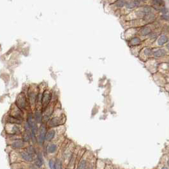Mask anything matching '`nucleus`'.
I'll list each match as a JSON object with an SVG mask.
<instances>
[{
	"instance_id": "obj_20",
	"label": "nucleus",
	"mask_w": 169,
	"mask_h": 169,
	"mask_svg": "<svg viewBox=\"0 0 169 169\" xmlns=\"http://www.w3.org/2000/svg\"><path fill=\"white\" fill-rule=\"evenodd\" d=\"M49 167L51 169H55V162L52 160H51L49 161Z\"/></svg>"
},
{
	"instance_id": "obj_10",
	"label": "nucleus",
	"mask_w": 169,
	"mask_h": 169,
	"mask_svg": "<svg viewBox=\"0 0 169 169\" xmlns=\"http://www.w3.org/2000/svg\"><path fill=\"white\" fill-rule=\"evenodd\" d=\"M56 149H57V146L54 144H49L47 146V150L48 153H55Z\"/></svg>"
},
{
	"instance_id": "obj_5",
	"label": "nucleus",
	"mask_w": 169,
	"mask_h": 169,
	"mask_svg": "<svg viewBox=\"0 0 169 169\" xmlns=\"http://www.w3.org/2000/svg\"><path fill=\"white\" fill-rule=\"evenodd\" d=\"M20 156L22 158L25 160L26 161L28 162H31L33 161V155H31L29 153H28L26 151H22L20 153Z\"/></svg>"
},
{
	"instance_id": "obj_11",
	"label": "nucleus",
	"mask_w": 169,
	"mask_h": 169,
	"mask_svg": "<svg viewBox=\"0 0 169 169\" xmlns=\"http://www.w3.org/2000/svg\"><path fill=\"white\" fill-rule=\"evenodd\" d=\"M139 4V2L138 1H132L129 3H127L126 4V7H127L128 8H133L138 6Z\"/></svg>"
},
{
	"instance_id": "obj_1",
	"label": "nucleus",
	"mask_w": 169,
	"mask_h": 169,
	"mask_svg": "<svg viewBox=\"0 0 169 169\" xmlns=\"http://www.w3.org/2000/svg\"><path fill=\"white\" fill-rule=\"evenodd\" d=\"M27 101L26 96L24 94H20L18 96L17 100H16V105L17 106V107L20 109V110H25L26 108Z\"/></svg>"
},
{
	"instance_id": "obj_13",
	"label": "nucleus",
	"mask_w": 169,
	"mask_h": 169,
	"mask_svg": "<svg viewBox=\"0 0 169 169\" xmlns=\"http://www.w3.org/2000/svg\"><path fill=\"white\" fill-rule=\"evenodd\" d=\"M167 41H168V38H167V36L165 35H162L158 40V43L160 45H162L163 44H165V43H167Z\"/></svg>"
},
{
	"instance_id": "obj_23",
	"label": "nucleus",
	"mask_w": 169,
	"mask_h": 169,
	"mask_svg": "<svg viewBox=\"0 0 169 169\" xmlns=\"http://www.w3.org/2000/svg\"><path fill=\"white\" fill-rule=\"evenodd\" d=\"M163 18H164L165 20H169V16H167V15H165L164 17H163Z\"/></svg>"
},
{
	"instance_id": "obj_17",
	"label": "nucleus",
	"mask_w": 169,
	"mask_h": 169,
	"mask_svg": "<svg viewBox=\"0 0 169 169\" xmlns=\"http://www.w3.org/2000/svg\"><path fill=\"white\" fill-rule=\"evenodd\" d=\"M141 43V40L138 38H134L131 40V44L133 45H138Z\"/></svg>"
},
{
	"instance_id": "obj_12",
	"label": "nucleus",
	"mask_w": 169,
	"mask_h": 169,
	"mask_svg": "<svg viewBox=\"0 0 169 169\" xmlns=\"http://www.w3.org/2000/svg\"><path fill=\"white\" fill-rule=\"evenodd\" d=\"M166 54V51L163 49H158L154 52V56L156 57H162Z\"/></svg>"
},
{
	"instance_id": "obj_2",
	"label": "nucleus",
	"mask_w": 169,
	"mask_h": 169,
	"mask_svg": "<svg viewBox=\"0 0 169 169\" xmlns=\"http://www.w3.org/2000/svg\"><path fill=\"white\" fill-rule=\"evenodd\" d=\"M51 100V93L48 91H45L42 94V105L45 107L48 105V103Z\"/></svg>"
},
{
	"instance_id": "obj_24",
	"label": "nucleus",
	"mask_w": 169,
	"mask_h": 169,
	"mask_svg": "<svg viewBox=\"0 0 169 169\" xmlns=\"http://www.w3.org/2000/svg\"><path fill=\"white\" fill-rule=\"evenodd\" d=\"M167 48H168V49H169V44H168V45H167Z\"/></svg>"
},
{
	"instance_id": "obj_9",
	"label": "nucleus",
	"mask_w": 169,
	"mask_h": 169,
	"mask_svg": "<svg viewBox=\"0 0 169 169\" xmlns=\"http://www.w3.org/2000/svg\"><path fill=\"white\" fill-rule=\"evenodd\" d=\"M29 101L31 105H35V103L36 99V94L34 91H31L29 94Z\"/></svg>"
},
{
	"instance_id": "obj_26",
	"label": "nucleus",
	"mask_w": 169,
	"mask_h": 169,
	"mask_svg": "<svg viewBox=\"0 0 169 169\" xmlns=\"http://www.w3.org/2000/svg\"><path fill=\"white\" fill-rule=\"evenodd\" d=\"M167 164H168V165H169V160H168V161H167Z\"/></svg>"
},
{
	"instance_id": "obj_28",
	"label": "nucleus",
	"mask_w": 169,
	"mask_h": 169,
	"mask_svg": "<svg viewBox=\"0 0 169 169\" xmlns=\"http://www.w3.org/2000/svg\"></svg>"
},
{
	"instance_id": "obj_22",
	"label": "nucleus",
	"mask_w": 169,
	"mask_h": 169,
	"mask_svg": "<svg viewBox=\"0 0 169 169\" xmlns=\"http://www.w3.org/2000/svg\"><path fill=\"white\" fill-rule=\"evenodd\" d=\"M153 2L154 4H156V5L160 6V5H161V4H162L163 1L162 0H153Z\"/></svg>"
},
{
	"instance_id": "obj_4",
	"label": "nucleus",
	"mask_w": 169,
	"mask_h": 169,
	"mask_svg": "<svg viewBox=\"0 0 169 169\" xmlns=\"http://www.w3.org/2000/svg\"><path fill=\"white\" fill-rule=\"evenodd\" d=\"M61 123V118L60 117H53L49 121L48 123V125L50 127H55L59 125Z\"/></svg>"
},
{
	"instance_id": "obj_18",
	"label": "nucleus",
	"mask_w": 169,
	"mask_h": 169,
	"mask_svg": "<svg viewBox=\"0 0 169 169\" xmlns=\"http://www.w3.org/2000/svg\"><path fill=\"white\" fill-rule=\"evenodd\" d=\"M55 169H62V163L59 160L55 161Z\"/></svg>"
},
{
	"instance_id": "obj_16",
	"label": "nucleus",
	"mask_w": 169,
	"mask_h": 169,
	"mask_svg": "<svg viewBox=\"0 0 169 169\" xmlns=\"http://www.w3.org/2000/svg\"><path fill=\"white\" fill-rule=\"evenodd\" d=\"M35 120L37 123H40L42 120V117H41V113L40 112H36L35 115Z\"/></svg>"
},
{
	"instance_id": "obj_8",
	"label": "nucleus",
	"mask_w": 169,
	"mask_h": 169,
	"mask_svg": "<svg viewBox=\"0 0 169 169\" xmlns=\"http://www.w3.org/2000/svg\"><path fill=\"white\" fill-rule=\"evenodd\" d=\"M44 164V161H43V158H42V156L40 155V154H38V156H36L35 160V165L38 167H42V165Z\"/></svg>"
},
{
	"instance_id": "obj_7",
	"label": "nucleus",
	"mask_w": 169,
	"mask_h": 169,
	"mask_svg": "<svg viewBox=\"0 0 169 169\" xmlns=\"http://www.w3.org/2000/svg\"><path fill=\"white\" fill-rule=\"evenodd\" d=\"M24 141H17L16 142H13L11 144V146L13 149H20L24 147Z\"/></svg>"
},
{
	"instance_id": "obj_21",
	"label": "nucleus",
	"mask_w": 169,
	"mask_h": 169,
	"mask_svg": "<svg viewBox=\"0 0 169 169\" xmlns=\"http://www.w3.org/2000/svg\"><path fill=\"white\" fill-rule=\"evenodd\" d=\"M27 152H28V153L30 154H31V155H33V154L35 153V149H34L33 147H29L28 149V151H27Z\"/></svg>"
},
{
	"instance_id": "obj_15",
	"label": "nucleus",
	"mask_w": 169,
	"mask_h": 169,
	"mask_svg": "<svg viewBox=\"0 0 169 169\" xmlns=\"http://www.w3.org/2000/svg\"><path fill=\"white\" fill-rule=\"evenodd\" d=\"M87 169V162L86 160H82L80 163H79V166L77 169Z\"/></svg>"
},
{
	"instance_id": "obj_25",
	"label": "nucleus",
	"mask_w": 169,
	"mask_h": 169,
	"mask_svg": "<svg viewBox=\"0 0 169 169\" xmlns=\"http://www.w3.org/2000/svg\"><path fill=\"white\" fill-rule=\"evenodd\" d=\"M162 169H167V167H163V168H162Z\"/></svg>"
},
{
	"instance_id": "obj_14",
	"label": "nucleus",
	"mask_w": 169,
	"mask_h": 169,
	"mask_svg": "<svg viewBox=\"0 0 169 169\" xmlns=\"http://www.w3.org/2000/svg\"><path fill=\"white\" fill-rule=\"evenodd\" d=\"M126 3H126L125 0H117L116 3H115V4L117 7H122L126 5Z\"/></svg>"
},
{
	"instance_id": "obj_27",
	"label": "nucleus",
	"mask_w": 169,
	"mask_h": 169,
	"mask_svg": "<svg viewBox=\"0 0 169 169\" xmlns=\"http://www.w3.org/2000/svg\"><path fill=\"white\" fill-rule=\"evenodd\" d=\"M141 1H145V0H141Z\"/></svg>"
},
{
	"instance_id": "obj_3",
	"label": "nucleus",
	"mask_w": 169,
	"mask_h": 169,
	"mask_svg": "<svg viewBox=\"0 0 169 169\" xmlns=\"http://www.w3.org/2000/svg\"><path fill=\"white\" fill-rule=\"evenodd\" d=\"M45 135H46V127L44 125H42L39 130V141L40 143H43L45 140Z\"/></svg>"
},
{
	"instance_id": "obj_19",
	"label": "nucleus",
	"mask_w": 169,
	"mask_h": 169,
	"mask_svg": "<svg viewBox=\"0 0 169 169\" xmlns=\"http://www.w3.org/2000/svg\"><path fill=\"white\" fill-rule=\"evenodd\" d=\"M151 32V30H150L149 28H144L141 31V33L143 35H148L149 33Z\"/></svg>"
},
{
	"instance_id": "obj_6",
	"label": "nucleus",
	"mask_w": 169,
	"mask_h": 169,
	"mask_svg": "<svg viewBox=\"0 0 169 169\" xmlns=\"http://www.w3.org/2000/svg\"><path fill=\"white\" fill-rule=\"evenodd\" d=\"M55 133H56L55 130H48V132L46 133V135H45V140H46L47 141H52L53 138H54Z\"/></svg>"
}]
</instances>
